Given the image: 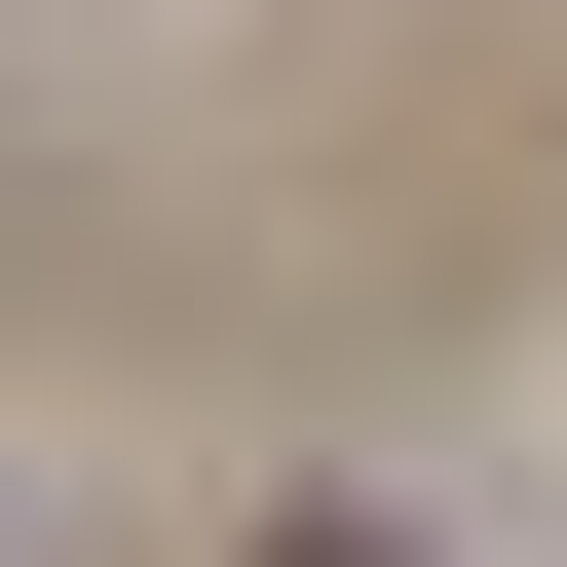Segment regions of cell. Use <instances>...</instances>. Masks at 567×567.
<instances>
[{
  "instance_id": "1",
  "label": "cell",
  "mask_w": 567,
  "mask_h": 567,
  "mask_svg": "<svg viewBox=\"0 0 567 567\" xmlns=\"http://www.w3.org/2000/svg\"><path fill=\"white\" fill-rule=\"evenodd\" d=\"M303 567H379V529H303Z\"/></svg>"
}]
</instances>
